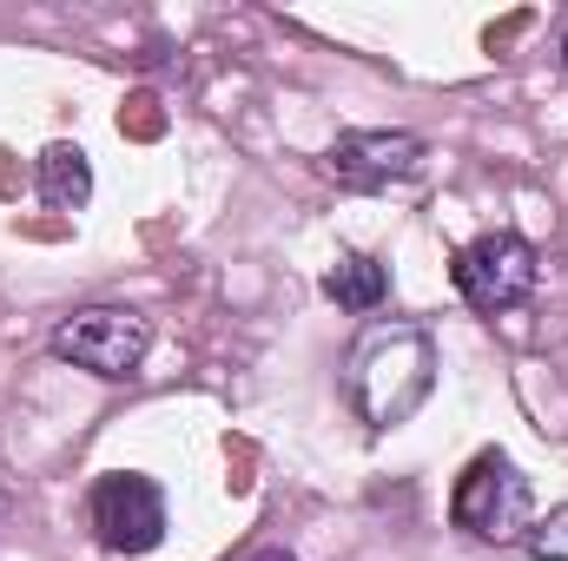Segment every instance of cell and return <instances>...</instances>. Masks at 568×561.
I'll return each mask as SVG.
<instances>
[{
  "label": "cell",
  "instance_id": "obj_9",
  "mask_svg": "<svg viewBox=\"0 0 568 561\" xmlns=\"http://www.w3.org/2000/svg\"><path fill=\"white\" fill-rule=\"evenodd\" d=\"M523 542H529V555H536V561H568V502H562V509H549Z\"/></svg>",
  "mask_w": 568,
  "mask_h": 561
},
{
  "label": "cell",
  "instance_id": "obj_11",
  "mask_svg": "<svg viewBox=\"0 0 568 561\" xmlns=\"http://www.w3.org/2000/svg\"><path fill=\"white\" fill-rule=\"evenodd\" d=\"M562 53H568V33H562Z\"/></svg>",
  "mask_w": 568,
  "mask_h": 561
},
{
  "label": "cell",
  "instance_id": "obj_4",
  "mask_svg": "<svg viewBox=\"0 0 568 561\" xmlns=\"http://www.w3.org/2000/svg\"><path fill=\"white\" fill-rule=\"evenodd\" d=\"M449 278H456V297H463L469 310H489V317H496V310H516V304L536 297L542 258H536V245H529L523 232H483V238H469V245L456 252Z\"/></svg>",
  "mask_w": 568,
  "mask_h": 561
},
{
  "label": "cell",
  "instance_id": "obj_8",
  "mask_svg": "<svg viewBox=\"0 0 568 561\" xmlns=\"http://www.w3.org/2000/svg\"><path fill=\"white\" fill-rule=\"evenodd\" d=\"M324 297H331L337 310H351V317H371V310H384V297H390V272H384L371 252H337L331 272H324Z\"/></svg>",
  "mask_w": 568,
  "mask_h": 561
},
{
  "label": "cell",
  "instance_id": "obj_1",
  "mask_svg": "<svg viewBox=\"0 0 568 561\" xmlns=\"http://www.w3.org/2000/svg\"><path fill=\"white\" fill-rule=\"evenodd\" d=\"M436 390V344L424 324L371 317L344 350V404L371 429H397L429 404Z\"/></svg>",
  "mask_w": 568,
  "mask_h": 561
},
{
  "label": "cell",
  "instance_id": "obj_2",
  "mask_svg": "<svg viewBox=\"0 0 568 561\" xmlns=\"http://www.w3.org/2000/svg\"><path fill=\"white\" fill-rule=\"evenodd\" d=\"M449 522H456L469 542L509 549V542H523V536L536 529V489H529V476H523L503 449H483V456L456 476Z\"/></svg>",
  "mask_w": 568,
  "mask_h": 561
},
{
  "label": "cell",
  "instance_id": "obj_6",
  "mask_svg": "<svg viewBox=\"0 0 568 561\" xmlns=\"http://www.w3.org/2000/svg\"><path fill=\"white\" fill-rule=\"evenodd\" d=\"M417 165H424V140L417 133H344V140L324 152V172L344 192L404 185V178H417Z\"/></svg>",
  "mask_w": 568,
  "mask_h": 561
},
{
  "label": "cell",
  "instance_id": "obj_5",
  "mask_svg": "<svg viewBox=\"0 0 568 561\" xmlns=\"http://www.w3.org/2000/svg\"><path fill=\"white\" fill-rule=\"evenodd\" d=\"M87 522H93V536H100L106 555L140 561L165 542V489L152 476H140V469H113V476L93 482Z\"/></svg>",
  "mask_w": 568,
  "mask_h": 561
},
{
  "label": "cell",
  "instance_id": "obj_7",
  "mask_svg": "<svg viewBox=\"0 0 568 561\" xmlns=\"http://www.w3.org/2000/svg\"><path fill=\"white\" fill-rule=\"evenodd\" d=\"M33 185H40V198L53 212H87V198H93V159L73 140H53L33 159Z\"/></svg>",
  "mask_w": 568,
  "mask_h": 561
},
{
  "label": "cell",
  "instance_id": "obj_10",
  "mask_svg": "<svg viewBox=\"0 0 568 561\" xmlns=\"http://www.w3.org/2000/svg\"><path fill=\"white\" fill-rule=\"evenodd\" d=\"M245 561H297V555H291V549H252Z\"/></svg>",
  "mask_w": 568,
  "mask_h": 561
},
{
  "label": "cell",
  "instance_id": "obj_3",
  "mask_svg": "<svg viewBox=\"0 0 568 561\" xmlns=\"http://www.w3.org/2000/svg\"><path fill=\"white\" fill-rule=\"evenodd\" d=\"M47 344H53L60 364L87 370V377H106V384H126L152 350V317L126 310V304H87V310L60 317Z\"/></svg>",
  "mask_w": 568,
  "mask_h": 561
}]
</instances>
